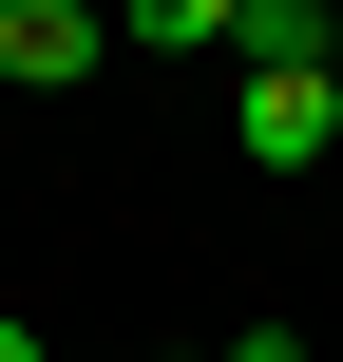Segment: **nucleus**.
Listing matches in <instances>:
<instances>
[{"mask_svg": "<svg viewBox=\"0 0 343 362\" xmlns=\"http://www.w3.org/2000/svg\"><path fill=\"white\" fill-rule=\"evenodd\" d=\"M229 153H248V172H325L343 153V57L325 38H286V57L229 76Z\"/></svg>", "mask_w": 343, "mask_h": 362, "instance_id": "nucleus-1", "label": "nucleus"}, {"mask_svg": "<svg viewBox=\"0 0 343 362\" xmlns=\"http://www.w3.org/2000/svg\"><path fill=\"white\" fill-rule=\"evenodd\" d=\"M95 57H115V0H0V76L57 95V76H95Z\"/></svg>", "mask_w": 343, "mask_h": 362, "instance_id": "nucleus-2", "label": "nucleus"}, {"mask_svg": "<svg viewBox=\"0 0 343 362\" xmlns=\"http://www.w3.org/2000/svg\"><path fill=\"white\" fill-rule=\"evenodd\" d=\"M115 38H134V57H210V38H229V57H248V0H115Z\"/></svg>", "mask_w": 343, "mask_h": 362, "instance_id": "nucleus-3", "label": "nucleus"}, {"mask_svg": "<svg viewBox=\"0 0 343 362\" xmlns=\"http://www.w3.org/2000/svg\"><path fill=\"white\" fill-rule=\"evenodd\" d=\"M286 38H325V0H248V57H286Z\"/></svg>", "mask_w": 343, "mask_h": 362, "instance_id": "nucleus-4", "label": "nucleus"}, {"mask_svg": "<svg viewBox=\"0 0 343 362\" xmlns=\"http://www.w3.org/2000/svg\"><path fill=\"white\" fill-rule=\"evenodd\" d=\"M229 362H306V325H229Z\"/></svg>", "mask_w": 343, "mask_h": 362, "instance_id": "nucleus-5", "label": "nucleus"}, {"mask_svg": "<svg viewBox=\"0 0 343 362\" xmlns=\"http://www.w3.org/2000/svg\"><path fill=\"white\" fill-rule=\"evenodd\" d=\"M0 362H38V325H19V305H0Z\"/></svg>", "mask_w": 343, "mask_h": 362, "instance_id": "nucleus-6", "label": "nucleus"}, {"mask_svg": "<svg viewBox=\"0 0 343 362\" xmlns=\"http://www.w3.org/2000/svg\"><path fill=\"white\" fill-rule=\"evenodd\" d=\"M210 362H229V344H210Z\"/></svg>", "mask_w": 343, "mask_h": 362, "instance_id": "nucleus-7", "label": "nucleus"}]
</instances>
